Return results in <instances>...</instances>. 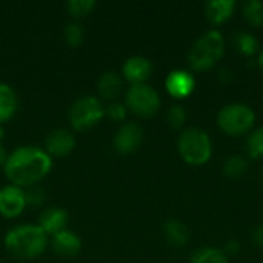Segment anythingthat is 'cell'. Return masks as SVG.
Here are the masks:
<instances>
[{"instance_id": "2", "label": "cell", "mask_w": 263, "mask_h": 263, "mask_svg": "<svg viewBox=\"0 0 263 263\" xmlns=\"http://www.w3.org/2000/svg\"><path fill=\"white\" fill-rule=\"evenodd\" d=\"M49 236L39 225H17L3 239L6 251L18 260H34L48 247Z\"/></svg>"}, {"instance_id": "17", "label": "cell", "mask_w": 263, "mask_h": 263, "mask_svg": "<svg viewBox=\"0 0 263 263\" xmlns=\"http://www.w3.org/2000/svg\"><path fill=\"white\" fill-rule=\"evenodd\" d=\"M17 94L11 85L0 82V126L6 123L17 111Z\"/></svg>"}, {"instance_id": "31", "label": "cell", "mask_w": 263, "mask_h": 263, "mask_svg": "<svg viewBox=\"0 0 263 263\" xmlns=\"http://www.w3.org/2000/svg\"><path fill=\"white\" fill-rule=\"evenodd\" d=\"M6 157H8V154H6V151H5V146H3V145H2V142H0V166H3V165H5Z\"/></svg>"}, {"instance_id": "25", "label": "cell", "mask_w": 263, "mask_h": 263, "mask_svg": "<svg viewBox=\"0 0 263 263\" xmlns=\"http://www.w3.org/2000/svg\"><path fill=\"white\" fill-rule=\"evenodd\" d=\"M247 153L251 159H263V126L256 128L248 136Z\"/></svg>"}, {"instance_id": "11", "label": "cell", "mask_w": 263, "mask_h": 263, "mask_svg": "<svg viewBox=\"0 0 263 263\" xmlns=\"http://www.w3.org/2000/svg\"><path fill=\"white\" fill-rule=\"evenodd\" d=\"M122 74L123 79L128 80L131 85L145 83L153 74V63L143 55H133L125 60L122 66Z\"/></svg>"}, {"instance_id": "22", "label": "cell", "mask_w": 263, "mask_h": 263, "mask_svg": "<svg viewBox=\"0 0 263 263\" xmlns=\"http://www.w3.org/2000/svg\"><path fill=\"white\" fill-rule=\"evenodd\" d=\"M247 168H248V162L242 156H231L223 163V173H225V176L233 177V179L242 177L247 173Z\"/></svg>"}, {"instance_id": "10", "label": "cell", "mask_w": 263, "mask_h": 263, "mask_svg": "<svg viewBox=\"0 0 263 263\" xmlns=\"http://www.w3.org/2000/svg\"><path fill=\"white\" fill-rule=\"evenodd\" d=\"M76 148V137L66 128H57L51 131L45 139V151L51 157H65Z\"/></svg>"}, {"instance_id": "26", "label": "cell", "mask_w": 263, "mask_h": 263, "mask_svg": "<svg viewBox=\"0 0 263 263\" xmlns=\"http://www.w3.org/2000/svg\"><path fill=\"white\" fill-rule=\"evenodd\" d=\"M166 120L170 123L171 128L174 129H179L183 126L185 120H186V111L182 105H173L170 109H168V116H166Z\"/></svg>"}, {"instance_id": "14", "label": "cell", "mask_w": 263, "mask_h": 263, "mask_svg": "<svg viewBox=\"0 0 263 263\" xmlns=\"http://www.w3.org/2000/svg\"><path fill=\"white\" fill-rule=\"evenodd\" d=\"M66 223H68V213L59 206H51V208L42 211V214L39 217V227L48 236H54L59 231L66 230Z\"/></svg>"}, {"instance_id": "28", "label": "cell", "mask_w": 263, "mask_h": 263, "mask_svg": "<svg viewBox=\"0 0 263 263\" xmlns=\"http://www.w3.org/2000/svg\"><path fill=\"white\" fill-rule=\"evenodd\" d=\"M126 106L120 102H111L108 108H105V116H108L114 122H123L126 117Z\"/></svg>"}, {"instance_id": "18", "label": "cell", "mask_w": 263, "mask_h": 263, "mask_svg": "<svg viewBox=\"0 0 263 263\" xmlns=\"http://www.w3.org/2000/svg\"><path fill=\"white\" fill-rule=\"evenodd\" d=\"M163 233H165L166 240L173 247H183L190 240V230H188V227L183 222L177 220V219L166 220L165 225H163Z\"/></svg>"}, {"instance_id": "30", "label": "cell", "mask_w": 263, "mask_h": 263, "mask_svg": "<svg viewBox=\"0 0 263 263\" xmlns=\"http://www.w3.org/2000/svg\"><path fill=\"white\" fill-rule=\"evenodd\" d=\"M253 239H254L256 245H259L260 248H263V225H260L259 228H256V231L253 233Z\"/></svg>"}, {"instance_id": "1", "label": "cell", "mask_w": 263, "mask_h": 263, "mask_svg": "<svg viewBox=\"0 0 263 263\" xmlns=\"http://www.w3.org/2000/svg\"><path fill=\"white\" fill-rule=\"evenodd\" d=\"M52 168V157L37 146H18L8 154L3 173L11 185L23 190L39 185Z\"/></svg>"}, {"instance_id": "16", "label": "cell", "mask_w": 263, "mask_h": 263, "mask_svg": "<svg viewBox=\"0 0 263 263\" xmlns=\"http://www.w3.org/2000/svg\"><path fill=\"white\" fill-rule=\"evenodd\" d=\"M236 9L234 0H211L205 5V14L208 20L214 25L227 22Z\"/></svg>"}, {"instance_id": "3", "label": "cell", "mask_w": 263, "mask_h": 263, "mask_svg": "<svg viewBox=\"0 0 263 263\" xmlns=\"http://www.w3.org/2000/svg\"><path fill=\"white\" fill-rule=\"evenodd\" d=\"M225 54V39L219 29L203 32L191 46L188 54L190 66L194 71H206L213 68Z\"/></svg>"}, {"instance_id": "23", "label": "cell", "mask_w": 263, "mask_h": 263, "mask_svg": "<svg viewBox=\"0 0 263 263\" xmlns=\"http://www.w3.org/2000/svg\"><path fill=\"white\" fill-rule=\"evenodd\" d=\"M96 6H97V3L94 0H69L66 3V9H68L69 15L74 18H83V17L89 15Z\"/></svg>"}, {"instance_id": "12", "label": "cell", "mask_w": 263, "mask_h": 263, "mask_svg": "<svg viewBox=\"0 0 263 263\" xmlns=\"http://www.w3.org/2000/svg\"><path fill=\"white\" fill-rule=\"evenodd\" d=\"M165 86L168 92L176 99L188 97L196 86V79L190 71L185 69H174L168 74L165 80Z\"/></svg>"}, {"instance_id": "4", "label": "cell", "mask_w": 263, "mask_h": 263, "mask_svg": "<svg viewBox=\"0 0 263 263\" xmlns=\"http://www.w3.org/2000/svg\"><path fill=\"white\" fill-rule=\"evenodd\" d=\"M180 157L190 165H203L211 159L213 145L206 131L200 128L185 129L177 142Z\"/></svg>"}, {"instance_id": "15", "label": "cell", "mask_w": 263, "mask_h": 263, "mask_svg": "<svg viewBox=\"0 0 263 263\" xmlns=\"http://www.w3.org/2000/svg\"><path fill=\"white\" fill-rule=\"evenodd\" d=\"M97 92L103 100L114 102L123 92V77L116 71L103 72L97 80Z\"/></svg>"}, {"instance_id": "13", "label": "cell", "mask_w": 263, "mask_h": 263, "mask_svg": "<svg viewBox=\"0 0 263 263\" xmlns=\"http://www.w3.org/2000/svg\"><path fill=\"white\" fill-rule=\"evenodd\" d=\"M51 245L57 256L60 257H74L82 250V240L80 237L69 230H62L57 234L51 236Z\"/></svg>"}, {"instance_id": "20", "label": "cell", "mask_w": 263, "mask_h": 263, "mask_svg": "<svg viewBox=\"0 0 263 263\" xmlns=\"http://www.w3.org/2000/svg\"><path fill=\"white\" fill-rule=\"evenodd\" d=\"M63 37L68 46L77 48L85 42V28L77 22H69L63 29Z\"/></svg>"}, {"instance_id": "7", "label": "cell", "mask_w": 263, "mask_h": 263, "mask_svg": "<svg viewBox=\"0 0 263 263\" xmlns=\"http://www.w3.org/2000/svg\"><path fill=\"white\" fill-rule=\"evenodd\" d=\"M125 106L137 117L148 119L160 109V97L159 92L146 83L131 85L125 94Z\"/></svg>"}, {"instance_id": "5", "label": "cell", "mask_w": 263, "mask_h": 263, "mask_svg": "<svg viewBox=\"0 0 263 263\" xmlns=\"http://www.w3.org/2000/svg\"><path fill=\"white\" fill-rule=\"evenodd\" d=\"M217 123L230 136L247 134L256 123V112L245 103H228L220 108L217 114Z\"/></svg>"}, {"instance_id": "29", "label": "cell", "mask_w": 263, "mask_h": 263, "mask_svg": "<svg viewBox=\"0 0 263 263\" xmlns=\"http://www.w3.org/2000/svg\"><path fill=\"white\" fill-rule=\"evenodd\" d=\"M239 251H240V243H239L237 240H228V242L225 243L223 253H225L227 256H236V254H239Z\"/></svg>"}, {"instance_id": "21", "label": "cell", "mask_w": 263, "mask_h": 263, "mask_svg": "<svg viewBox=\"0 0 263 263\" xmlns=\"http://www.w3.org/2000/svg\"><path fill=\"white\" fill-rule=\"evenodd\" d=\"M245 18L254 25V26H262L263 25V2L260 0H247L242 6Z\"/></svg>"}, {"instance_id": "8", "label": "cell", "mask_w": 263, "mask_h": 263, "mask_svg": "<svg viewBox=\"0 0 263 263\" xmlns=\"http://www.w3.org/2000/svg\"><path fill=\"white\" fill-rule=\"evenodd\" d=\"M143 142V129L140 125H137L136 122H128L120 125V128L116 131L114 134V149L119 154H133L136 153L140 145Z\"/></svg>"}, {"instance_id": "6", "label": "cell", "mask_w": 263, "mask_h": 263, "mask_svg": "<svg viewBox=\"0 0 263 263\" xmlns=\"http://www.w3.org/2000/svg\"><path fill=\"white\" fill-rule=\"evenodd\" d=\"M105 117L103 103L96 96L79 97L68 111V120L72 129L86 131L96 126Z\"/></svg>"}, {"instance_id": "19", "label": "cell", "mask_w": 263, "mask_h": 263, "mask_svg": "<svg viewBox=\"0 0 263 263\" xmlns=\"http://www.w3.org/2000/svg\"><path fill=\"white\" fill-rule=\"evenodd\" d=\"M191 263H230V260L228 256L223 253V250L206 247L193 253Z\"/></svg>"}, {"instance_id": "27", "label": "cell", "mask_w": 263, "mask_h": 263, "mask_svg": "<svg viewBox=\"0 0 263 263\" xmlns=\"http://www.w3.org/2000/svg\"><path fill=\"white\" fill-rule=\"evenodd\" d=\"M25 199H26V206H42L46 199V194L42 186L34 185L25 190Z\"/></svg>"}, {"instance_id": "24", "label": "cell", "mask_w": 263, "mask_h": 263, "mask_svg": "<svg viewBox=\"0 0 263 263\" xmlns=\"http://www.w3.org/2000/svg\"><path fill=\"white\" fill-rule=\"evenodd\" d=\"M236 46L245 55H254L259 49V42L254 34L242 31L236 35Z\"/></svg>"}, {"instance_id": "9", "label": "cell", "mask_w": 263, "mask_h": 263, "mask_svg": "<svg viewBox=\"0 0 263 263\" xmlns=\"http://www.w3.org/2000/svg\"><path fill=\"white\" fill-rule=\"evenodd\" d=\"M26 208L25 190L15 185L0 188V216L5 219L18 217Z\"/></svg>"}, {"instance_id": "33", "label": "cell", "mask_w": 263, "mask_h": 263, "mask_svg": "<svg viewBox=\"0 0 263 263\" xmlns=\"http://www.w3.org/2000/svg\"><path fill=\"white\" fill-rule=\"evenodd\" d=\"M3 134H5V131H3V128L0 126V142H2V139H3Z\"/></svg>"}, {"instance_id": "32", "label": "cell", "mask_w": 263, "mask_h": 263, "mask_svg": "<svg viewBox=\"0 0 263 263\" xmlns=\"http://www.w3.org/2000/svg\"><path fill=\"white\" fill-rule=\"evenodd\" d=\"M259 65H260V68L263 69V49L260 51V55H259Z\"/></svg>"}]
</instances>
